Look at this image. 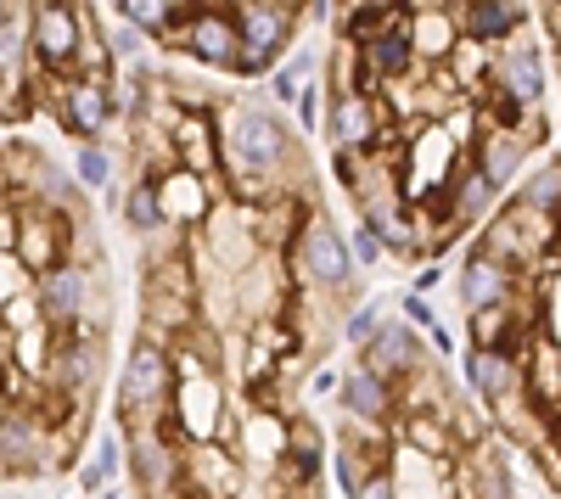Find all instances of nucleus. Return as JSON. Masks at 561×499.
Returning <instances> with one entry per match:
<instances>
[{
	"instance_id": "obj_37",
	"label": "nucleus",
	"mask_w": 561,
	"mask_h": 499,
	"mask_svg": "<svg viewBox=\"0 0 561 499\" xmlns=\"http://www.w3.org/2000/svg\"><path fill=\"white\" fill-rule=\"evenodd\" d=\"M399 314H404V321H410L415 332H433V326H438V309H433V298H427V292H404Z\"/></svg>"
},
{
	"instance_id": "obj_15",
	"label": "nucleus",
	"mask_w": 561,
	"mask_h": 499,
	"mask_svg": "<svg viewBox=\"0 0 561 499\" xmlns=\"http://www.w3.org/2000/svg\"><path fill=\"white\" fill-rule=\"evenodd\" d=\"M500 96H511L517 107H539L545 102V62L534 51L528 28H517L505 39V51H494V79H489Z\"/></svg>"
},
{
	"instance_id": "obj_24",
	"label": "nucleus",
	"mask_w": 561,
	"mask_h": 499,
	"mask_svg": "<svg viewBox=\"0 0 561 499\" xmlns=\"http://www.w3.org/2000/svg\"><path fill=\"white\" fill-rule=\"evenodd\" d=\"M494 179L472 163V158H466L460 163V174L449 179V208H455V224H460V231H466V224H478V219H489V208H494Z\"/></svg>"
},
{
	"instance_id": "obj_44",
	"label": "nucleus",
	"mask_w": 561,
	"mask_h": 499,
	"mask_svg": "<svg viewBox=\"0 0 561 499\" xmlns=\"http://www.w3.org/2000/svg\"><path fill=\"white\" fill-rule=\"evenodd\" d=\"M427 343H433L438 353H460V343H455V332H449V326H433V332H427Z\"/></svg>"
},
{
	"instance_id": "obj_39",
	"label": "nucleus",
	"mask_w": 561,
	"mask_h": 499,
	"mask_svg": "<svg viewBox=\"0 0 561 499\" xmlns=\"http://www.w3.org/2000/svg\"><path fill=\"white\" fill-rule=\"evenodd\" d=\"M298 90H304V79H298L287 62H280V68L270 73V96H275L280 107H293V102H298Z\"/></svg>"
},
{
	"instance_id": "obj_26",
	"label": "nucleus",
	"mask_w": 561,
	"mask_h": 499,
	"mask_svg": "<svg viewBox=\"0 0 561 499\" xmlns=\"http://www.w3.org/2000/svg\"><path fill=\"white\" fill-rule=\"evenodd\" d=\"M118 213H124V224L135 236H158V231H169V219H163V202H158V186L152 179H135V186L124 192V202H118Z\"/></svg>"
},
{
	"instance_id": "obj_20",
	"label": "nucleus",
	"mask_w": 561,
	"mask_h": 499,
	"mask_svg": "<svg viewBox=\"0 0 561 499\" xmlns=\"http://www.w3.org/2000/svg\"><path fill=\"white\" fill-rule=\"evenodd\" d=\"M528 147H534V141H523L517 129H505V124H483V129H478V147H472V163L494 179V192H505L511 179H517V169H523Z\"/></svg>"
},
{
	"instance_id": "obj_48",
	"label": "nucleus",
	"mask_w": 561,
	"mask_h": 499,
	"mask_svg": "<svg viewBox=\"0 0 561 499\" xmlns=\"http://www.w3.org/2000/svg\"><path fill=\"white\" fill-rule=\"evenodd\" d=\"M102 499H118V494H102Z\"/></svg>"
},
{
	"instance_id": "obj_11",
	"label": "nucleus",
	"mask_w": 561,
	"mask_h": 499,
	"mask_svg": "<svg viewBox=\"0 0 561 499\" xmlns=\"http://www.w3.org/2000/svg\"><path fill=\"white\" fill-rule=\"evenodd\" d=\"M23 208H18V258L34 269V276H45V269H57L62 258H68V219L73 213H62V208H51V202H28V197H18Z\"/></svg>"
},
{
	"instance_id": "obj_13",
	"label": "nucleus",
	"mask_w": 561,
	"mask_h": 499,
	"mask_svg": "<svg viewBox=\"0 0 561 499\" xmlns=\"http://www.w3.org/2000/svg\"><path fill=\"white\" fill-rule=\"evenodd\" d=\"M34 298H39V314H45L51 326H73L79 314L96 309V276H90V264L62 258L57 269L34 276Z\"/></svg>"
},
{
	"instance_id": "obj_1",
	"label": "nucleus",
	"mask_w": 561,
	"mask_h": 499,
	"mask_svg": "<svg viewBox=\"0 0 561 499\" xmlns=\"http://www.w3.org/2000/svg\"><path fill=\"white\" fill-rule=\"evenodd\" d=\"M219 174H225V197L237 202H275L293 186L309 192L304 141L293 135V124L248 102H219Z\"/></svg>"
},
{
	"instance_id": "obj_34",
	"label": "nucleus",
	"mask_w": 561,
	"mask_h": 499,
	"mask_svg": "<svg viewBox=\"0 0 561 499\" xmlns=\"http://www.w3.org/2000/svg\"><path fill=\"white\" fill-rule=\"evenodd\" d=\"M382 321H388V314H382V303H359V309L348 314V321L337 326V337L359 348V343H370V337H377V326H382Z\"/></svg>"
},
{
	"instance_id": "obj_29",
	"label": "nucleus",
	"mask_w": 561,
	"mask_h": 499,
	"mask_svg": "<svg viewBox=\"0 0 561 499\" xmlns=\"http://www.w3.org/2000/svg\"><path fill=\"white\" fill-rule=\"evenodd\" d=\"M118 18L135 23L147 39H163L180 18H174V0H118Z\"/></svg>"
},
{
	"instance_id": "obj_16",
	"label": "nucleus",
	"mask_w": 561,
	"mask_h": 499,
	"mask_svg": "<svg viewBox=\"0 0 561 499\" xmlns=\"http://www.w3.org/2000/svg\"><path fill=\"white\" fill-rule=\"evenodd\" d=\"M359 57H365V73L377 79V84L410 79V73L421 68V57H415V34H410V7H404L377 39H365V45H359Z\"/></svg>"
},
{
	"instance_id": "obj_3",
	"label": "nucleus",
	"mask_w": 561,
	"mask_h": 499,
	"mask_svg": "<svg viewBox=\"0 0 561 499\" xmlns=\"http://www.w3.org/2000/svg\"><path fill=\"white\" fill-rule=\"evenodd\" d=\"M169 398H174V348L163 337H135L129 359H124V376H118V427H147L169 416Z\"/></svg>"
},
{
	"instance_id": "obj_45",
	"label": "nucleus",
	"mask_w": 561,
	"mask_h": 499,
	"mask_svg": "<svg viewBox=\"0 0 561 499\" xmlns=\"http://www.w3.org/2000/svg\"><path fill=\"white\" fill-rule=\"evenodd\" d=\"M7 404H12V393H7V376H0V416H7Z\"/></svg>"
},
{
	"instance_id": "obj_14",
	"label": "nucleus",
	"mask_w": 561,
	"mask_h": 499,
	"mask_svg": "<svg viewBox=\"0 0 561 499\" xmlns=\"http://www.w3.org/2000/svg\"><path fill=\"white\" fill-rule=\"evenodd\" d=\"M359 365H370V371L388 376V382H404L415 365H427V337H421L404 314H399V321H382L377 337L359 343Z\"/></svg>"
},
{
	"instance_id": "obj_28",
	"label": "nucleus",
	"mask_w": 561,
	"mask_h": 499,
	"mask_svg": "<svg viewBox=\"0 0 561 499\" xmlns=\"http://www.w3.org/2000/svg\"><path fill=\"white\" fill-rule=\"evenodd\" d=\"M517 202H528V208L561 219V158H550L545 169H534V174L523 179V186H517Z\"/></svg>"
},
{
	"instance_id": "obj_5",
	"label": "nucleus",
	"mask_w": 561,
	"mask_h": 499,
	"mask_svg": "<svg viewBox=\"0 0 561 499\" xmlns=\"http://www.w3.org/2000/svg\"><path fill=\"white\" fill-rule=\"evenodd\" d=\"M237 34H242V79H270L280 57L298 39V7L293 0H237Z\"/></svg>"
},
{
	"instance_id": "obj_33",
	"label": "nucleus",
	"mask_w": 561,
	"mask_h": 499,
	"mask_svg": "<svg viewBox=\"0 0 561 499\" xmlns=\"http://www.w3.org/2000/svg\"><path fill=\"white\" fill-rule=\"evenodd\" d=\"M293 118L314 135V129H325V84L320 79H304V90H298V102H293Z\"/></svg>"
},
{
	"instance_id": "obj_49",
	"label": "nucleus",
	"mask_w": 561,
	"mask_h": 499,
	"mask_svg": "<svg viewBox=\"0 0 561 499\" xmlns=\"http://www.w3.org/2000/svg\"><path fill=\"white\" fill-rule=\"evenodd\" d=\"M113 7H118V0H113Z\"/></svg>"
},
{
	"instance_id": "obj_22",
	"label": "nucleus",
	"mask_w": 561,
	"mask_h": 499,
	"mask_svg": "<svg viewBox=\"0 0 561 499\" xmlns=\"http://www.w3.org/2000/svg\"><path fill=\"white\" fill-rule=\"evenodd\" d=\"M337 404L359 421H388L393 416V382L354 359V371H343V382H337Z\"/></svg>"
},
{
	"instance_id": "obj_27",
	"label": "nucleus",
	"mask_w": 561,
	"mask_h": 499,
	"mask_svg": "<svg viewBox=\"0 0 561 499\" xmlns=\"http://www.w3.org/2000/svg\"><path fill=\"white\" fill-rule=\"evenodd\" d=\"M34 57V45H28V12H12L7 23H0V79H23Z\"/></svg>"
},
{
	"instance_id": "obj_38",
	"label": "nucleus",
	"mask_w": 561,
	"mask_h": 499,
	"mask_svg": "<svg viewBox=\"0 0 561 499\" xmlns=\"http://www.w3.org/2000/svg\"><path fill=\"white\" fill-rule=\"evenodd\" d=\"M348 247H354V264H359V269H370V264H377V258L388 253V247L377 242V231H370V224H365V219H359V231L348 236Z\"/></svg>"
},
{
	"instance_id": "obj_25",
	"label": "nucleus",
	"mask_w": 561,
	"mask_h": 499,
	"mask_svg": "<svg viewBox=\"0 0 561 499\" xmlns=\"http://www.w3.org/2000/svg\"><path fill=\"white\" fill-rule=\"evenodd\" d=\"M444 68H449V79L466 90V96H483L489 79H494V45H489V39H472V34H460L455 51L444 57Z\"/></svg>"
},
{
	"instance_id": "obj_42",
	"label": "nucleus",
	"mask_w": 561,
	"mask_h": 499,
	"mask_svg": "<svg viewBox=\"0 0 561 499\" xmlns=\"http://www.w3.org/2000/svg\"><path fill=\"white\" fill-rule=\"evenodd\" d=\"M337 382H343V371H332V365H320V371L309 376V393H314V398H325V393H337Z\"/></svg>"
},
{
	"instance_id": "obj_47",
	"label": "nucleus",
	"mask_w": 561,
	"mask_h": 499,
	"mask_svg": "<svg viewBox=\"0 0 561 499\" xmlns=\"http://www.w3.org/2000/svg\"><path fill=\"white\" fill-rule=\"evenodd\" d=\"M550 45H556V57H561V39H550Z\"/></svg>"
},
{
	"instance_id": "obj_17",
	"label": "nucleus",
	"mask_w": 561,
	"mask_h": 499,
	"mask_svg": "<svg viewBox=\"0 0 561 499\" xmlns=\"http://www.w3.org/2000/svg\"><path fill=\"white\" fill-rule=\"evenodd\" d=\"M460 371H466V387H472L483 404H494L500 393H511L523 382V353H505V348H460Z\"/></svg>"
},
{
	"instance_id": "obj_7",
	"label": "nucleus",
	"mask_w": 561,
	"mask_h": 499,
	"mask_svg": "<svg viewBox=\"0 0 561 499\" xmlns=\"http://www.w3.org/2000/svg\"><path fill=\"white\" fill-rule=\"evenodd\" d=\"M169 51H185L192 62L214 68V73H237L242 62V34H237V7H219V0H203L192 18H180L163 34Z\"/></svg>"
},
{
	"instance_id": "obj_35",
	"label": "nucleus",
	"mask_w": 561,
	"mask_h": 499,
	"mask_svg": "<svg viewBox=\"0 0 561 499\" xmlns=\"http://www.w3.org/2000/svg\"><path fill=\"white\" fill-rule=\"evenodd\" d=\"M102 34H107V51H113V62H135V57H140V45H147V34H140L135 23H124V18H113Z\"/></svg>"
},
{
	"instance_id": "obj_18",
	"label": "nucleus",
	"mask_w": 561,
	"mask_h": 499,
	"mask_svg": "<svg viewBox=\"0 0 561 499\" xmlns=\"http://www.w3.org/2000/svg\"><path fill=\"white\" fill-rule=\"evenodd\" d=\"M517 287H523V276H517L511 264H500L494 253H483V247L466 253V264H460V303H466V309L505 303Z\"/></svg>"
},
{
	"instance_id": "obj_21",
	"label": "nucleus",
	"mask_w": 561,
	"mask_h": 499,
	"mask_svg": "<svg viewBox=\"0 0 561 499\" xmlns=\"http://www.w3.org/2000/svg\"><path fill=\"white\" fill-rule=\"evenodd\" d=\"M449 12H455L460 34L489 39V45H505L511 34L523 28V0H455Z\"/></svg>"
},
{
	"instance_id": "obj_41",
	"label": "nucleus",
	"mask_w": 561,
	"mask_h": 499,
	"mask_svg": "<svg viewBox=\"0 0 561 499\" xmlns=\"http://www.w3.org/2000/svg\"><path fill=\"white\" fill-rule=\"evenodd\" d=\"M280 62H287V68H293L298 79H309V73H314V45H293V51L280 57Z\"/></svg>"
},
{
	"instance_id": "obj_23",
	"label": "nucleus",
	"mask_w": 561,
	"mask_h": 499,
	"mask_svg": "<svg viewBox=\"0 0 561 499\" xmlns=\"http://www.w3.org/2000/svg\"><path fill=\"white\" fill-rule=\"evenodd\" d=\"M410 34H415V57L421 62H444L455 51V39H460V23L449 7H410Z\"/></svg>"
},
{
	"instance_id": "obj_2",
	"label": "nucleus",
	"mask_w": 561,
	"mask_h": 499,
	"mask_svg": "<svg viewBox=\"0 0 561 499\" xmlns=\"http://www.w3.org/2000/svg\"><path fill=\"white\" fill-rule=\"evenodd\" d=\"M163 427L180 438V443H208V438H225L230 432V398H225V382L214 371V359L197 348H174V398H169V416Z\"/></svg>"
},
{
	"instance_id": "obj_31",
	"label": "nucleus",
	"mask_w": 561,
	"mask_h": 499,
	"mask_svg": "<svg viewBox=\"0 0 561 499\" xmlns=\"http://www.w3.org/2000/svg\"><path fill=\"white\" fill-rule=\"evenodd\" d=\"M118 466H129V449H124V438H113V432H107V438L96 443V461H90V466L79 472V488H84V494H102V488H107V477H113Z\"/></svg>"
},
{
	"instance_id": "obj_19",
	"label": "nucleus",
	"mask_w": 561,
	"mask_h": 499,
	"mask_svg": "<svg viewBox=\"0 0 561 499\" xmlns=\"http://www.w3.org/2000/svg\"><path fill=\"white\" fill-rule=\"evenodd\" d=\"M325 472V432L314 427V416H287V449H280V477L293 488L320 483Z\"/></svg>"
},
{
	"instance_id": "obj_43",
	"label": "nucleus",
	"mask_w": 561,
	"mask_h": 499,
	"mask_svg": "<svg viewBox=\"0 0 561 499\" xmlns=\"http://www.w3.org/2000/svg\"><path fill=\"white\" fill-rule=\"evenodd\" d=\"M438 281H444V264L433 258V264H427V269H421V276L410 281V292H427V298H433V287H438Z\"/></svg>"
},
{
	"instance_id": "obj_46",
	"label": "nucleus",
	"mask_w": 561,
	"mask_h": 499,
	"mask_svg": "<svg viewBox=\"0 0 561 499\" xmlns=\"http://www.w3.org/2000/svg\"><path fill=\"white\" fill-rule=\"evenodd\" d=\"M12 12H18V0H0V23H7Z\"/></svg>"
},
{
	"instance_id": "obj_8",
	"label": "nucleus",
	"mask_w": 561,
	"mask_h": 499,
	"mask_svg": "<svg viewBox=\"0 0 561 499\" xmlns=\"http://www.w3.org/2000/svg\"><path fill=\"white\" fill-rule=\"evenodd\" d=\"M90 7L84 0H34L28 7V45H34V68L45 73H68L79 34H84Z\"/></svg>"
},
{
	"instance_id": "obj_6",
	"label": "nucleus",
	"mask_w": 561,
	"mask_h": 499,
	"mask_svg": "<svg viewBox=\"0 0 561 499\" xmlns=\"http://www.w3.org/2000/svg\"><path fill=\"white\" fill-rule=\"evenodd\" d=\"M556 231H561L556 213H539V208H528V202H505V208L483 224V231H478V247L494 253L500 264H511L517 276H534L539 258H545L550 242H556Z\"/></svg>"
},
{
	"instance_id": "obj_30",
	"label": "nucleus",
	"mask_w": 561,
	"mask_h": 499,
	"mask_svg": "<svg viewBox=\"0 0 561 499\" xmlns=\"http://www.w3.org/2000/svg\"><path fill=\"white\" fill-rule=\"evenodd\" d=\"M73 179L84 192H107L113 186V152L102 147V141H79V152H73Z\"/></svg>"
},
{
	"instance_id": "obj_36",
	"label": "nucleus",
	"mask_w": 561,
	"mask_h": 499,
	"mask_svg": "<svg viewBox=\"0 0 561 499\" xmlns=\"http://www.w3.org/2000/svg\"><path fill=\"white\" fill-rule=\"evenodd\" d=\"M354 499H399V477H393V466L365 472V477H359V488H354Z\"/></svg>"
},
{
	"instance_id": "obj_10",
	"label": "nucleus",
	"mask_w": 561,
	"mask_h": 499,
	"mask_svg": "<svg viewBox=\"0 0 561 499\" xmlns=\"http://www.w3.org/2000/svg\"><path fill=\"white\" fill-rule=\"evenodd\" d=\"M158 202H163V219L174 224V231H197V224L225 202V179H208V174H197V169H185V163H174V169H163L158 179Z\"/></svg>"
},
{
	"instance_id": "obj_12",
	"label": "nucleus",
	"mask_w": 561,
	"mask_h": 499,
	"mask_svg": "<svg viewBox=\"0 0 561 499\" xmlns=\"http://www.w3.org/2000/svg\"><path fill=\"white\" fill-rule=\"evenodd\" d=\"M382 135H388V113L377 107V96H365V90H332V102H325V141H332V152H365Z\"/></svg>"
},
{
	"instance_id": "obj_9",
	"label": "nucleus",
	"mask_w": 561,
	"mask_h": 499,
	"mask_svg": "<svg viewBox=\"0 0 561 499\" xmlns=\"http://www.w3.org/2000/svg\"><path fill=\"white\" fill-rule=\"evenodd\" d=\"M180 488L192 494V499H237L248 488V466H242V455L225 438L185 443V455H180Z\"/></svg>"
},
{
	"instance_id": "obj_40",
	"label": "nucleus",
	"mask_w": 561,
	"mask_h": 499,
	"mask_svg": "<svg viewBox=\"0 0 561 499\" xmlns=\"http://www.w3.org/2000/svg\"><path fill=\"white\" fill-rule=\"evenodd\" d=\"M18 192H0V247H18Z\"/></svg>"
},
{
	"instance_id": "obj_4",
	"label": "nucleus",
	"mask_w": 561,
	"mask_h": 499,
	"mask_svg": "<svg viewBox=\"0 0 561 499\" xmlns=\"http://www.w3.org/2000/svg\"><path fill=\"white\" fill-rule=\"evenodd\" d=\"M287 269H293V281L298 287H320V292H348L354 287V247L348 236L332 224V213H325L320 202H309L304 224H298V236L287 247Z\"/></svg>"
},
{
	"instance_id": "obj_32",
	"label": "nucleus",
	"mask_w": 561,
	"mask_h": 499,
	"mask_svg": "<svg viewBox=\"0 0 561 499\" xmlns=\"http://www.w3.org/2000/svg\"><path fill=\"white\" fill-rule=\"evenodd\" d=\"M34 287V269L12 253V247H0V309H7L12 298H23Z\"/></svg>"
}]
</instances>
